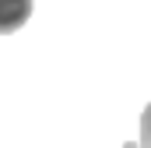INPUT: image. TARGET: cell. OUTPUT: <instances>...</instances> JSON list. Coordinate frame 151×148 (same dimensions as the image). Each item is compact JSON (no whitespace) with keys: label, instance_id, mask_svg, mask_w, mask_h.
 Wrapping results in <instances>:
<instances>
[{"label":"cell","instance_id":"obj_1","mask_svg":"<svg viewBox=\"0 0 151 148\" xmlns=\"http://www.w3.org/2000/svg\"><path fill=\"white\" fill-rule=\"evenodd\" d=\"M32 4L35 0H0V36L18 32L32 18Z\"/></svg>","mask_w":151,"mask_h":148},{"label":"cell","instance_id":"obj_2","mask_svg":"<svg viewBox=\"0 0 151 148\" xmlns=\"http://www.w3.org/2000/svg\"><path fill=\"white\" fill-rule=\"evenodd\" d=\"M141 148H151V102L141 113Z\"/></svg>","mask_w":151,"mask_h":148}]
</instances>
